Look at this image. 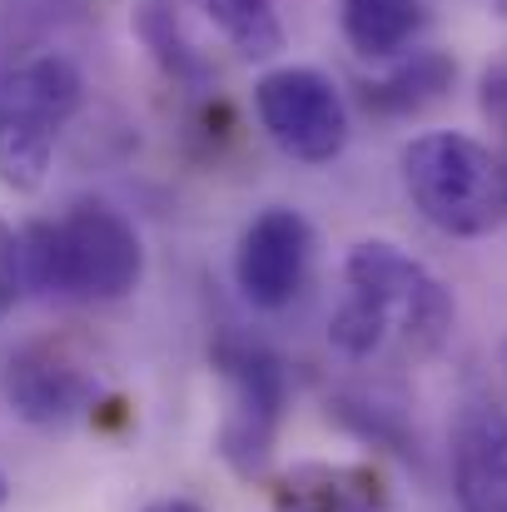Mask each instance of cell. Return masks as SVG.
Here are the masks:
<instances>
[{
	"instance_id": "1",
	"label": "cell",
	"mask_w": 507,
	"mask_h": 512,
	"mask_svg": "<svg viewBox=\"0 0 507 512\" xmlns=\"http://www.w3.org/2000/svg\"><path fill=\"white\" fill-rule=\"evenodd\" d=\"M343 304L329 319V343L343 358H373L388 339L433 353L448 339L458 309L448 284L388 239H363L343 259Z\"/></svg>"
},
{
	"instance_id": "2",
	"label": "cell",
	"mask_w": 507,
	"mask_h": 512,
	"mask_svg": "<svg viewBox=\"0 0 507 512\" xmlns=\"http://www.w3.org/2000/svg\"><path fill=\"white\" fill-rule=\"evenodd\" d=\"M20 269L25 284L50 299L60 294L85 304H115L140 289L145 244L120 209L100 199H80L60 219L30 224L20 234Z\"/></svg>"
},
{
	"instance_id": "3",
	"label": "cell",
	"mask_w": 507,
	"mask_h": 512,
	"mask_svg": "<svg viewBox=\"0 0 507 512\" xmlns=\"http://www.w3.org/2000/svg\"><path fill=\"white\" fill-rule=\"evenodd\" d=\"M403 189L413 209L453 234L478 239L507 219V155L458 130H433L403 145Z\"/></svg>"
},
{
	"instance_id": "4",
	"label": "cell",
	"mask_w": 507,
	"mask_h": 512,
	"mask_svg": "<svg viewBox=\"0 0 507 512\" xmlns=\"http://www.w3.org/2000/svg\"><path fill=\"white\" fill-rule=\"evenodd\" d=\"M85 80L65 55H30L0 75V184L35 194L50 174L60 130L80 110Z\"/></svg>"
},
{
	"instance_id": "5",
	"label": "cell",
	"mask_w": 507,
	"mask_h": 512,
	"mask_svg": "<svg viewBox=\"0 0 507 512\" xmlns=\"http://www.w3.org/2000/svg\"><path fill=\"white\" fill-rule=\"evenodd\" d=\"M214 368L229 393L214 448L239 478H259L274 458V443L289 413V368L274 348L254 339H219Z\"/></svg>"
},
{
	"instance_id": "6",
	"label": "cell",
	"mask_w": 507,
	"mask_h": 512,
	"mask_svg": "<svg viewBox=\"0 0 507 512\" xmlns=\"http://www.w3.org/2000/svg\"><path fill=\"white\" fill-rule=\"evenodd\" d=\"M254 110L269 140L304 165H329L348 145V105L324 70L309 65L269 70L254 85Z\"/></svg>"
},
{
	"instance_id": "7",
	"label": "cell",
	"mask_w": 507,
	"mask_h": 512,
	"mask_svg": "<svg viewBox=\"0 0 507 512\" xmlns=\"http://www.w3.org/2000/svg\"><path fill=\"white\" fill-rule=\"evenodd\" d=\"M0 393L15 418L35 428H65L100 403V378L65 343H25L5 358Z\"/></svg>"
},
{
	"instance_id": "8",
	"label": "cell",
	"mask_w": 507,
	"mask_h": 512,
	"mask_svg": "<svg viewBox=\"0 0 507 512\" xmlns=\"http://www.w3.org/2000/svg\"><path fill=\"white\" fill-rule=\"evenodd\" d=\"M309 259H314L309 219L294 214V209H264L239 234L234 279H239V289H244V299L254 309H284L304 289Z\"/></svg>"
},
{
	"instance_id": "9",
	"label": "cell",
	"mask_w": 507,
	"mask_h": 512,
	"mask_svg": "<svg viewBox=\"0 0 507 512\" xmlns=\"http://www.w3.org/2000/svg\"><path fill=\"white\" fill-rule=\"evenodd\" d=\"M453 498L458 512H507V408L468 398L453 428Z\"/></svg>"
},
{
	"instance_id": "10",
	"label": "cell",
	"mask_w": 507,
	"mask_h": 512,
	"mask_svg": "<svg viewBox=\"0 0 507 512\" xmlns=\"http://www.w3.org/2000/svg\"><path fill=\"white\" fill-rule=\"evenodd\" d=\"M433 0H338L343 40L363 60H393L428 30Z\"/></svg>"
},
{
	"instance_id": "11",
	"label": "cell",
	"mask_w": 507,
	"mask_h": 512,
	"mask_svg": "<svg viewBox=\"0 0 507 512\" xmlns=\"http://www.w3.org/2000/svg\"><path fill=\"white\" fill-rule=\"evenodd\" d=\"M274 512H378V478L368 468L304 463L274 488Z\"/></svg>"
},
{
	"instance_id": "12",
	"label": "cell",
	"mask_w": 507,
	"mask_h": 512,
	"mask_svg": "<svg viewBox=\"0 0 507 512\" xmlns=\"http://www.w3.org/2000/svg\"><path fill=\"white\" fill-rule=\"evenodd\" d=\"M453 75H458V65L448 60V55H438V50H418L408 65H398L388 80H378V85H368V110H378V115H418V110H428V105H438L448 90H453Z\"/></svg>"
},
{
	"instance_id": "13",
	"label": "cell",
	"mask_w": 507,
	"mask_h": 512,
	"mask_svg": "<svg viewBox=\"0 0 507 512\" xmlns=\"http://www.w3.org/2000/svg\"><path fill=\"white\" fill-rule=\"evenodd\" d=\"M135 30H140V40L150 45V55L160 60V70H165L174 85L209 90L214 70H209V60L189 45V35H184V25H179V15H174L169 0H145V5L135 10Z\"/></svg>"
},
{
	"instance_id": "14",
	"label": "cell",
	"mask_w": 507,
	"mask_h": 512,
	"mask_svg": "<svg viewBox=\"0 0 507 512\" xmlns=\"http://www.w3.org/2000/svg\"><path fill=\"white\" fill-rule=\"evenodd\" d=\"M199 5L244 60H269L284 50V25L274 0H199Z\"/></svg>"
},
{
	"instance_id": "15",
	"label": "cell",
	"mask_w": 507,
	"mask_h": 512,
	"mask_svg": "<svg viewBox=\"0 0 507 512\" xmlns=\"http://www.w3.org/2000/svg\"><path fill=\"white\" fill-rule=\"evenodd\" d=\"M80 10V0H0V25L15 45L55 30L60 20H70Z\"/></svg>"
},
{
	"instance_id": "16",
	"label": "cell",
	"mask_w": 507,
	"mask_h": 512,
	"mask_svg": "<svg viewBox=\"0 0 507 512\" xmlns=\"http://www.w3.org/2000/svg\"><path fill=\"white\" fill-rule=\"evenodd\" d=\"M20 289H25V269H20V234L0 219V319L15 309Z\"/></svg>"
},
{
	"instance_id": "17",
	"label": "cell",
	"mask_w": 507,
	"mask_h": 512,
	"mask_svg": "<svg viewBox=\"0 0 507 512\" xmlns=\"http://www.w3.org/2000/svg\"><path fill=\"white\" fill-rule=\"evenodd\" d=\"M483 110L507 135V70H488V80H483Z\"/></svg>"
},
{
	"instance_id": "18",
	"label": "cell",
	"mask_w": 507,
	"mask_h": 512,
	"mask_svg": "<svg viewBox=\"0 0 507 512\" xmlns=\"http://www.w3.org/2000/svg\"><path fill=\"white\" fill-rule=\"evenodd\" d=\"M145 512H204L199 503H189V498H160V503H150Z\"/></svg>"
},
{
	"instance_id": "19",
	"label": "cell",
	"mask_w": 507,
	"mask_h": 512,
	"mask_svg": "<svg viewBox=\"0 0 507 512\" xmlns=\"http://www.w3.org/2000/svg\"><path fill=\"white\" fill-rule=\"evenodd\" d=\"M10 503V483H5V473H0V508Z\"/></svg>"
}]
</instances>
